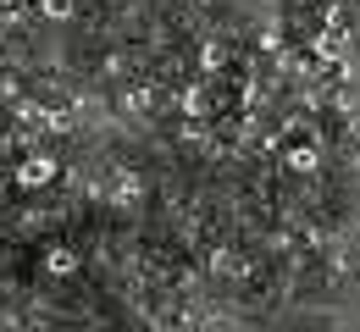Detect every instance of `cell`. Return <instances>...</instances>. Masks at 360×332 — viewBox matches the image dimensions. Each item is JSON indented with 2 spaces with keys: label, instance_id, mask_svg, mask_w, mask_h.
I'll return each instance as SVG.
<instances>
[{
  "label": "cell",
  "instance_id": "8",
  "mask_svg": "<svg viewBox=\"0 0 360 332\" xmlns=\"http://www.w3.org/2000/svg\"><path fill=\"white\" fill-rule=\"evenodd\" d=\"M34 0H0V11H28Z\"/></svg>",
  "mask_w": 360,
  "mask_h": 332
},
{
  "label": "cell",
  "instance_id": "4",
  "mask_svg": "<svg viewBox=\"0 0 360 332\" xmlns=\"http://www.w3.org/2000/svg\"><path fill=\"white\" fill-rule=\"evenodd\" d=\"M178 105H183V117H194V122H200V117H211V111H217V95H211L205 84H188Z\"/></svg>",
  "mask_w": 360,
  "mask_h": 332
},
{
  "label": "cell",
  "instance_id": "1",
  "mask_svg": "<svg viewBox=\"0 0 360 332\" xmlns=\"http://www.w3.org/2000/svg\"><path fill=\"white\" fill-rule=\"evenodd\" d=\"M56 178H61V161H56L50 150H28V155L17 161V189H28V194L50 189Z\"/></svg>",
  "mask_w": 360,
  "mask_h": 332
},
{
  "label": "cell",
  "instance_id": "6",
  "mask_svg": "<svg viewBox=\"0 0 360 332\" xmlns=\"http://www.w3.org/2000/svg\"><path fill=\"white\" fill-rule=\"evenodd\" d=\"M117 199H139V178L134 172H117Z\"/></svg>",
  "mask_w": 360,
  "mask_h": 332
},
{
  "label": "cell",
  "instance_id": "5",
  "mask_svg": "<svg viewBox=\"0 0 360 332\" xmlns=\"http://www.w3.org/2000/svg\"><path fill=\"white\" fill-rule=\"evenodd\" d=\"M34 11L50 17V22H67V17H72V0H34Z\"/></svg>",
  "mask_w": 360,
  "mask_h": 332
},
{
  "label": "cell",
  "instance_id": "2",
  "mask_svg": "<svg viewBox=\"0 0 360 332\" xmlns=\"http://www.w3.org/2000/svg\"><path fill=\"white\" fill-rule=\"evenodd\" d=\"M78 266H84V255H78L72 244H45V255H39V272H45V277H56V283L78 277Z\"/></svg>",
  "mask_w": 360,
  "mask_h": 332
},
{
  "label": "cell",
  "instance_id": "3",
  "mask_svg": "<svg viewBox=\"0 0 360 332\" xmlns=\"http://www.w3.org/2000/svg\"><path fill=\"white\" fill-rule=\"evenodd\" d=\"M283 161H288V172H300V178H316V172H321V150H316V144H288V150H283Z\"/></svg>",
  "mask_w": 360,
  "mask_h": 332
},
{
  "label": "cell",
  "instance_id": "7",
  "mask_svg": "<svg viewBox=\"0 0 360 332\" xmlns=\"http://www.w3.org/2000/svg\"><path fill=\"white\" fill-rule=\"evenodd\" d=\"M200 61H205V72H217L227 55H222V45H205V50H200Z\"/></svg>",
  "mask_w": 360,
  "mask_h": 332
}]
</instances>
